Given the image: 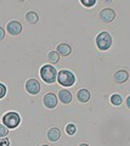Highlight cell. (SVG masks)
I'll return each mask as SVG.
<instances>
[{
    "label": "cell",
    "instance_id": "obj_11",
    "mask_svg": "<svg viewBox=\"0 0 130 146\" xmlns=\"http://www.w3.org/2000/svg\"><path fill=\"white\" fill-rule=\"evenodd\" d=\"M113 78H114V80L117 82V83H124V82H127V80H128L129 74H128V72H127V71L120 70V71H118V72H115V73H114Z\"/></svg>",
    "mask_w": 130,
    "mask_h": 146
},
{
    "label": "cell",
    "instance_id": "obj_7",
    "mask_svg": "<svg viewBox=\"0 0 130 146\" xmlns=\"http://www.w3.org/2000/svg\"><path fill=\"white\" fill-rule=\"evenodd\" d=\"M57 101H59V99H57L56 95L52 94V93H48L45 96H44V100H43L44 106L48 107V108H53V107H56Z\"/></svg>",
    "mask_w": 130,
    "mask_h": 146
},
{
    "label": "cell",
    "instance_id": "obj_18",
    "mask_svg": "<svg viewBox=\"0 0 130 146\" xmlns=\"http://www.w3.org/2000/svg\"><path fill=\"white\" fill-rule=\"evenodd\" d=\"M75 130H77V127H75L74 124H68L66 127V131L68 135H73L75 133Z\"/></svg>",
    "mask_w": 130,
    "mask_h": 146
},
{
    "label": "cell",
    "instance_id": "obj_10",
    "mask_svg": "<svg viewBox=\"0 0 130 146\" xmlns=\"http://www.w3.org/2000/svg\"><path fill=\"white\" fill-rule=\"evenodd\" d=\"M46 135H48L46 138L49 140L52 141V143H55V141H57L61 138V131H60L59 128H51V129H49Z\"/></svg>",
    "mask_w": 130,
    "mask_h": 146
},
{
    "label": "cell",
    "instance_id": "obj_13",
    "mask_svg": "<svg viewBox=\"0 0 130 146\" xmlns=\"http://www.w3.org/2000/svg\"><path fill=\"white\" fill-rule=\"evenodd\" d=\"M72 51V49L68 44H66V43H62L60 45H57V52L61 54L62 56H68V55L71 54Z\"/></svg>",
    "mask_w": 130,
    "mask_h": 146
},
{
    "label": "cell",
    "instance_id": "obj_1",
    "mask_svg": "<svg viewBox=\"0 0 130 146\" xmlns=\"http://www.w3.org/2000/svg\"><path fill=\"white\" fill-rule=\"evenodd\" d=\"M40 76H42L43 80L48 84H52L55 83L57 79V72L55 70V67H52L50 65H45L42 67L40 70Z\"/></svg>",
    "mask_w": 130,
    "mask_h": 146
},
{
    "label": "cell",
    "instance_id": "obj_24",
    "mask_svg": "<svg viewBox=\"0 0 130 146\" xmlns=\"http://www.w3.org/2000/svg\"><path fill=\"white\" fill-rule=\"evenodd\" d=\"M79 146H89V145H88V144H80Z\"/></svg>",
    "mask_w": 130,
    "mask_h": 146
},
{
    "label": "cell",
    "instance_id": "obj_14",
    "mask_svg": "<svg viewBox=\"0 0 130 146\" xmlns=\"http://www.w3.org/2000/svg\"><path fill=\"white\" fill-rule=\"evenodd\" d=\"M26 21L28 22V23H30V25L37 23V22L39 21V16H38V13H37V12H34V11H29V12H27V13H26Z\"/></svg>",
    "mask_w": 130,
    "mask_h": 146
},
{
    "label": "cell",
    "instance_id": "obj_5",
    "mask_svg": "<svg viewBox=\"0 0 130 146\" xmlns=\"http://www.w3.org/2000/svg\"><path fill=\"white\" fill-rule=\"evenodd\" d=\"M100 18L104 23H111V22L115 18V12H114L113 9L105 7V9H102L101 12H100Z\"/></svg>",
    "mask_w": 130,
    "mask_h": 146
},
{
    "label": "cell",
    "instance_id": "obj_9",
    "mask_svg": "<svg viewBox=\"0 0 130 146\" xmlns=\"http://www.w3.org/2000/svg\"><path fill=\"white\" fill-rule=\"evenodd\" d=\"M59 100L62 102V104H69L72 101V94L69 93L68 90H66V89H62L59 91Z\"/></svg>",
    "mask_w": 130,
    "mask_h": 146
},
{
    "label": "cell",
    "instance_id": "obj_22",
    "mask_svg": "<svg viewBox=\"0 0 130 146\" xmlns=\"http://www.w3.org/2000/svg\"><path fill=\"white\" fill-rule=\"evenodd\" d=\"M4 38H5V31H4V28L0 26V40H3Z\"/></svg>",
    "mask_w": 130,
    "mask_h": 146
},
{
    "label": "cell",
    "instance_id": "obj_20",
    "mask_svg": "<svg viewBox=\"0 0 130 146\" xmlns=\"http://www.w3.org/2000/svg\"><path fill=\"white\" fill-rule=\"evenodd\" d=\"M5 95H6V88L4 84L0 83V99H3Z\"/></svg>",
    "mask_w": 130,
    "mask_h": 146
},
{
    "label": "cell",
    "instance_id": "obj_19",
    "mask_svg": "<svg viewBox=\"0 0 130 146\" xmlns=\"http://www.w3.org/2000/svg\"><path fill=\"white\" fill-rule=\"evenodd\" d=\"M82 4L84 6H86V7H91V6L95 5L96 1H95V0H88V1H86V0H82Z\"/></svg>",
    "mask_w": 130,
    "mask_h": 146
},
{
    "label": "cell",
    "instance_id": "obj_2",
    "mask_svg": "<svg viewBox=\"0 0 130 146\" xmlns=\"http://www.w3.org/2000/svg\"><path fill=\"white\" fill-rule=\"evenodd\" d=\"M57 80L62 86H72L75 83V77L71 71H60L57 74Z\"/></svg>",
    "mask_w": 130,
    "mask_h": 146
},
{
    "label": "cell",
    "instance_id": "obj_3",
    "mask_svg": "<svg viewBox=\"0 0 130 146\" xmlns=\"http://www.w3.org/2000/svg\"><path fill=\"white\" fill-rule=\"evenodd\" d=\"M3 122H4V125L7 127L9 129H13V128L18 127L20 125V122H21V118L20 115L16 112H7L5 116L3 118Z\"/></svg>",
    "mask_w": 130,
    "mask_h": 146
},
{
    "label": "cell",
    "instance_id": "obj_16",
    "mask_svg": "<svg viewBox=\"0 0 130 146\" xmlns=\"http://www.w3.org/2000/svg\"><path fill=\"white\" fill-rule=\"evenodd\" d=\"M111 102L113 104L114 106H119V105H122L123 99H122V96H120L119 94H113L111 96Z\"/></svg>",
    "mask_w": 130,
    "mask_h": 146
},
{
    "label": "cell",
    "instance_id": "obj_6",
    "mask_svg": "<svg viewBox=\"0 0 130 146\" xmlns=\"http://www.w3.org/2000/svg\"><path fill=\"white\" fill-rule=\"evenodd\" d=\"M26 90L28 91L29 94H32V95L39 94V91H40V84H39V82L35 80V79L27 80V83H26Z\"/></svg>",
    "mask_w": 130,
    "mask_h": 146
},
{
    "label": "cell",
    "instance_id": "obj_23",
    "mask_svg": "<svg viewBox=\"0 0 130 146\" xmlns=\"http://www.w3.org/2000/svg\"><path fill=\"white\" fill-rule=\"evenodd\" d=\"M127 106H128V108H130V96H128V99H127Z\"/></svg>",
    "mask_w": 130,
    "mask_h": 146
},
{
    "label": "cell",
    "instance_id": "obj_21",
    "mask_svg": "<svg viewBox=\"0 0 130 146\" xmlns=\"http://www.w3.org/2000/svg\"><path fill=\"white\" fill-rule=\"evenodd\" d=\"M0 146H10V140L7 138H0Z\"/></svg>",
    "mask_w": 130,
    "mask_h": 146
},
{
    "label": "cell",
    "instance_id": "obj_17",
    "mask_svg": "<svg viewBox=\"0 0 130 146\" xmlns=\"http://www.w3.org/2000/svg\"><path fill=\"white\" fill-rule=\"evenodd\" d=\"M7 133H9V128L4 124H0V138H6Z\"/></svg>",
    "mask_w": 130,
    "mask_h": 146
},
{
    "label": "cell",
    "instance_id": "obj_8",
    "mask_svg": "<svg viewBox=\"0 0 130 146\" xmlns=\"http://www.w3.org/2000/svg\"><path fill=\"white\" fill-rule=\"evenodd\" d=\"M7 32L11 35H18L22 32V25L17 21H11L7 23Z\"/></svg>",
    "mask_w": 130,
    "mask_h": 146
},
{
    "label": "cell",
    "instance_id": "obj_25",
    "mask_svg": "<svg viewBox=\"0 0 130 146\" xmlns=\"http://www.w3.org/2000/svg\"><path fill=\"white\" fill-rule=\"evenodd\" d=\"M42 146H49V145H42Z\"/></svg>",
    "mask_w": 130,
    "mask_h": 146
},
{
    "label": "cell",
    "instance_id": "obj_15",
    "mask_svg": "<svg viewBox=\"0 0 130 146\" xmlns=\"http://www.w3.org/2000/svg\"><path fill=\"white\" fill-rule=\"evenodd\" d=\"M48 60L50 61L51 63H57V62L60 61L59 52H57V51H51V52H49V55H48Z\"/></svg>",
    "mask_w": 130,
    "mask_h": 146
},
{
    "label": "cell",
    "instance_id": "obj_4",
    "mask_svg": "<svg viewBox=\"0 0 130 146\" xmlns=\"http://www.w3.org/2000/svg\"><path fill=\"white\" fill-rule=\"evenodd\" d=\"M96 44L100 50H107L112 45V36L108 32H101L96 36Z\"/></svg>",
    "mask_w": 130,
    "mask_h": 146
},
{
    "label": "cell",
    "instance_id": "obj_12",
    "mask_svg": "<svg viewBox=\"0 0 130 146\" xmlns=\"http://www.w3.org/2000/svg\"><path fill=\"white\" fill-rule=\"evenodd\" d=\"M77 99L80 102H88L90 100V93L86 89H80L77 93Z\"/></svg>",
    "mask_w": 130,
    "mask_h": 146
}]
</instances>
